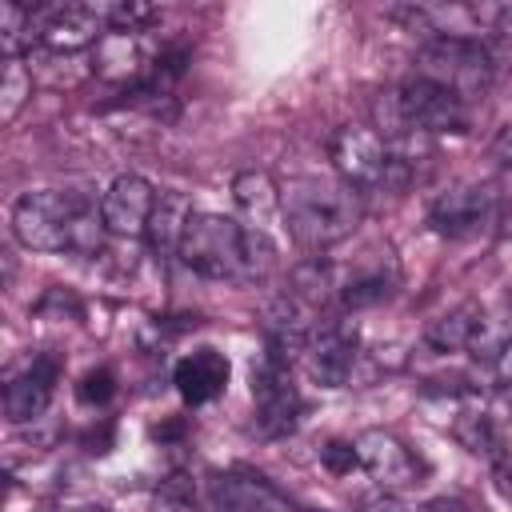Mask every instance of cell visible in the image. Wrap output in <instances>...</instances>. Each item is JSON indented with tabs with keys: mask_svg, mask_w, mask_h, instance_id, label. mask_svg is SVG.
I'll list each match as a JSON object with an SVG mask.
<instances>
[{
	"mask_svg": "<svg viewBox=\"0 0 512 512\" xmlns=\"http://www.w3.org/2000/svg\"><path fill=\"white\" fill-rule=\"evenodd\" d=\"M180 260L208 276V280H236V284H252L264 280L276 264V244L268 240V232L244 228L232 216L220 212H192L184 240H180Z\"/></svg>",
	"mask_w": 512,
	"mask_h": 512,
	"instance_id": "cell-1",
	"label": "cell"
},
{
	"mask_svg": "<svg viewBox=\"0 0 512 512\" xmlns=\"http://www.w3.org/2000/svg\"><path fill=\"white\" fill-rule=\"evenodd\" d=\"M12 232L24 248H36V252H64V248L100 252L108 228L88 208L84 196L60 192V188H36L12 204Z\"/></svg>",
	"mask_w": 512,
	"mask_h": 512,
	"instance_id": "cell-2",
	"label": "cell"
},
{
	"mask_svg": "<svg viewBox=\"0 0 512 512\" xmlns=\"http://www.w3.org/2000/svg\"><path fill=\"white\" fill-rule=\"evenodd\" d=\"M280 212L300 248L320 252L352 236L360 224V200L348 184H332L320 176H296L280 192Z\"/></svg>",
	"mask_w": 512,
	"mask_h": 512,
	"instance_id": "cell-3",
	"label": "cell"
},
{
	"mask_svg": "<svg viewBox=\"0 0 512 512\" xmlns=\"http://www.w3.org/2000/svg\"><path fill=\"white\" fill-rule=\"evenodd\" d=\"M416 76H428L472 104L492 88L496 60L476 36H432L416 56Z\"/></svg>",
	"mask_w": 512,
	"mask_h": 512,
	"instance_id": "cell-4",
	"label": "cell"
},
{
	"mask_svg": "<svg viewBox=\"0 0 512 512\" xmlns=\"http://www.w3.org/2000/svg\"><path fill=\"white\" fill-rule=\"evenodd\" d=\"M396 120H400V128L424 132V136L464 132L468 128V104L452 88H444L428 76H408L396 88Z\"/></svg>",
	"mask_w": 512,
	"mask_h": 512,
	"instance_id": "cell-5",
	"label": "cell"
},
{
	"mask_svg": "<svg viewBox=\"0 0 512 512\" xmlns=\"http://www.w3.org/2000/svg\"><path fill=\"white\" fill-rule=\"evenodd\" d=\"M328 156L340 172V180L352 188V192H376V188H388V168H392V156H388V140L376 136L372 128H336L332 132V144H328Z\"/></svg>",
	"mask_w": 512,
	"mask_h": 512,
	"instance_id": "cell-6",
	"label": "cell"
},
{
	"mask_svg": "<svg viewBox=\"0 0 512 512\" xmlns=\"http://www.w3.org/2000/svg\"><path fill=\"white\" fill-rule=\"evenodd\" d=\"M252 400H256V424L264 436H284L300 420V396L288 380V364L272 352L260 368H252Z\"/></svg>",
	"mask_w": 512,
	"mask_h": 512,
	"instance_id": "cell-7",
	"label": "cell"
},
{
	"mask_svg": "<svg viewBox=\"0 0 512 512\" xmlns=\"http://www.w3.org/2000/svg\"><path fill=\"white\" fill-rule=\"evenodd\" d=\"M492 220H496V188L492 184H460V188L444 192L428 212V224L452 240L476 236Z\"/></svg>",
	"mask_w": 512,
	"mask_h": 512,
	"instance_id": "cell-8",
	"label": "cell"
},
{
	"mask_svg": "<svg viewBox=\"0 0 512 512\" xmlns=\"http://www.w3.org/2000/svg\"><path fill=\"white\" fill-rule=\"evenodd\" d=\"M356 460H360V468H364L376 484H384V488L420 484V472H424L420 460L412 456V448H408L400 436L384 432V428H368V432L356 436Z\"/></svg>",
	"mask_w": 512,
	"mask_h": 512,
	"instance_id": "cell-9",
	"label": "cell"
},
{
	"mask_svg": "<svg viewBox=\"0 0 512 512\" xmlns=\"http://www.w3.org/2000/svg\"><path fill=\"white\" fill-rule=\"evenodd\" d=\"M152 208H156V188L144 176L124 172L108 184V192L100 200V220L112 236H144Z\"/></svg>",
	"mask_w": 512,
	"mask_h": 512,
	"instance_id": "cell-10",
	"label": "cell"
},
{
	"mask_svg": "<svg viewBox=\"0 0 512 512\" xmlns=\"http://www.w3.org/2000/svg\"><path fill=\"white\" fill-rule=\"evenodd\" d=\"M308 372L324 388H344L356 368V328L348 320H328L308 336Z\"/></svg>",
	"mask_w": 512,
	"mask_h": 512,
	"instance_id": "cell-11",
	"label": "cell"
},
{
	"mask_svg": "<svg viewBox=\"0 0 512 512\" xmlns=\"http://www.w3.org/2000/svg\"><path fill=\"white\" fill-rule=\"evenodd\" d=\"M56 380H60V360L48 356V352L32 356L20 372H12L8 384H4V412H8V420L12 424L36 420L48 408V400L56 392Z\"/></svg>",
	"mask_w": 512,
	"mask_h": 512,
	"instance_id": "cell-12",
	"label": "cell"
},
{
	"mask_svg": "<svg viewBox=\"0 0 512 512\" xmlns=\"http://www.w3.org/2000/svg\"><path fill=\"white\" fill-rule=\"evenodd\" d=\"M104 12L92 4H56L40 12V40L56 52H80L88 44H100L104 32Z\"/></svg>",
	"mask_w": 512,
	"mask_h": 512,
	"instance_id": "cell-13",
	"label": "cell"
},
{
	"mask_svg": "<svg viewBox=\"0 0 512 512\" xmlns=\"http://www.w3.org/2000/svg\"><path fill=\"white\" fill-rule=\"evenodd\" d=\"M228 376H232V364H228V356L216 352V348H196V352L180 356L176 368H172V384H176V392H180L188 404H208V400H216V396L228 388Z\"/></svg>",
	"mask_w": 512,
	"mask_h": 512,
	"instance_id": "cell-14",
	"label": "cell"
},
{
	"mask_svg": "<svg viewBox=\"0 0 512 512\" xmlns=\"http://www.w3.org/2000/svg\"><path fill=\"white\" fill-rule=\"evenodd\" d=\"M208 492L220 512H280V496L256 472H220L208 480Z\"/></svg>",
	"mask_w": 512,
	"mask_h": 512,
	"instance_id": "cell-15",
	"label": "cell"
},
{
	"mask_svg": "<svg viewBox=\"0 0 512 512\" xmlns=\"http://www.w3.org/2000/svg\"><path fill=\"white\" fill-rule=\"evenodd\" d=\"M192 204L184 192H156V208H152V220H148V244L156 256H180V240H184V228L192 220Z\"/></svg>",
	"mask_w": 512,
	"mask_h": 512,
	"instance_id": "cell-16",
	"label": "cell"
},
{
	"mask_svg": "<svg viewBox=\"0 0 512 512\" xmlns=\"http://www.w3.org/2000/svg\"><path fill=\"white\" fill-rule=\"evenodd\" d=\"M232 196H236L240 212L252 220L248 228L268 232V220H272L276 208H280V192H276L272 176L260 172V168H244V172H236V180H232Z\"/></svg>",
	"mask_w": 512,
	"mask_h": 512,
	"instance_id": "cell-17",
	"label": "cell"
},
{
	"mask_svg": "<svg viewBox=\"0 0 512 512\" xmlns=\"http://www.w3.org/2000/svg\"><path fill=\"white\" fill-rule=\"evenodd\" d=\"M480 320H484V308H480V304H460V308H452V312L428 320L424 340H428V348H436V352H460V348H468V340H472V332L480 328Z\"/></svg>",
	"mask_w": 512,
	"mask_h": 512,
	"instance_id": "cell-18",
	"label": "cell"
},
{
	"mask_svg": "<svg viewBox=\"0 0 512 512\" xmlns=\"http://www.w3.org/2000/svg\"><path fill=\"white\" fill-rule=\"evenodd\" d=\"M392 292H396V264L392 260H384L376 268H364V272H356L352 280L340 284L344 308H372V304L388 300Z\"/></svg>",
	"mask_w": 512,
	"mask_h": 512,
	"instance_id": "cell-19",
	"label": "cell"
},
{
	"mask_svg": "<svg viewBox=\"0 0 512 512\" xmlns=\"http://www.w3.org/2000/svg\"><path fill=\"white\" fill-rule=\"evenodd\" d=\"M40 40V12L24 8V4H4L0 8V44L8 60H20L24 48H32Z\"/></svg>",
	"mask_w": 512,
	"mask_h": 512,
	"instance_id": "cell-20",
	"label": "cell"
},
{
	"mask_svg": "<svg viewBox=\"0 0 512 512\" xmlns=\"http://www.w3.org/2000/svg\"><path fill=\"white\" fill-rule=\"evenodd\" d=\"M96 68L104 76H132L140 68V48H136V32H108L96 44Z\"/></svg>",
	"mask_w": 512,
	"mask_h": 512,
	"instance_id": "cell-21",
	"label": "cell"
},
{
	"mask_svg": "<svg viewBox=\"0 0 512 512\" xmlns=\"http://www.w3.org/2000/svg\"><path fill=\"white\" fill-rule=\"evenodd\" d=\"M332 288H340V284H336L332 264H324V260H304V264L292 272V300L324 304V300L332 296Z\"/></svg>",
	"mask_w": 512,
	"mask_h": 512,
	"instance_id": "cell-22",
	"label": "cell"
},
{
	"mask_svg": "<svg viewBox=\"0 0 512 512\" xmlns=\"http://www.w3.org/2000/svg\"><path fill=\"white\" fill-rule=\"evenodd\" d=\"M32 96V72L24 68V60H8L4 68V84H0V120H16V112L24 108V100Z\"/></svg>",
	"mask_w": 512,
	"mask_h": 512,
	"instance_id": "cell-23",
	"label": "cell"
},
{
	"mask_svg": "<svg viewBox=\"0 0 512 512\" xmlns=\"http://www.w3.org/2000/svg\"><path fill=\"white\" fill-rule=\"evenodd\" d=\"M456 436H460V440L468 444V452H476V456H480V452L492 456V460L500 456V452H496L500 444H496L492 420H488L484 412H468V416H460V420H456Z\"/></svg>",
	"mask_w": 512,
	"mask_h": 512,
	"instance_id": "cell-24",
	"label": "cell"
},
{
	"mask_svg": "<svg viewBox=\"0 0 512 512\" xmlns=\"http://www.w3.org/2000/svg\"><path fill=\"white\" fill-rule=\"evenodd\" d=\"M104 12V24L112 32H140L148 20H156V8L152 4H140V0H128V4H108L100 8Z\"/></svg>",
	"mask_w": 512,
	"mask_h": 512,
	"instance_id": "cell-25",
	"label": "cell"
},
{
	"mask_svg": "<svg viewBox=\"0 0 512 512\" xmlns=\"http://www.w3.org/2000/svg\"><path fill=\"white\" fill-rule=\"evenodd\" d=\"M112 392H116L112 368H92V372H84L80 384H76V400H80V404H108Z\"/></svg>",
	"mask_w": 512,
	"mask_h": 512,
	"instance_id": "cell-26",
	"label": "cell"
},
{
	"mask_svg": "<svg viewBox=\"0 0 512 512\" xmlns=\"http://www.w3.org/2000/svg\"><path fill=\"white\" fill-rule=\"evenodd\" d=\"M320 460L332 468V472H352L360 460H356V444H344V440H332L324 452H320Z\"/></svg>",
	"mask_w": 512,
	"mask_h": 512,
	"instance_id": "cell-27",
	"label": "cell"
},
{
	"mask_svg": "<svg viewBox=\"0 0 512 512\" xmlns=\"http://www.w3.org/2000/svg\"><path fill=\"white\" fill-rule=\"evenodd\" d=\"M420 512H488V508H476V504H468V500H460V496H436V500H428Z\"/></svg>",
	"mask_w": 512,
	"mask_h": 512,
	"instance_id": "cell-28",
	"label": "cell"
},
{
	"mask_svg": "<svg viewBox=\"0 0 512 512\" xmlns=\"http://www.w3.org/2000/svg\"><path fill=\"white\" fill-rule=\"evenodd\" d=\"M492 160L504 164V168H512V120L496 132V140H492Z\"/></svg>",
	"mask_w": 512,
	"mask_h": 512,
	"instance_id": "cell-29",
	"label": "cell"
},
{
	"mask_svg": "<svg viewBox=\"0 0 512 512\" xmlns=\"http://www.w3.org/2000/svg\"><path fill=\"white\" fill-rule=\"evenodd\" d=\"M492 472H496V484H500V492L512 500V460H508V456H496V460H492Z\"/></svg>",
	"mask_w": 512,
	"mask_h": 512,
	"instance_id": "cell-30",
	"label": "cell"
}]
</instances>
